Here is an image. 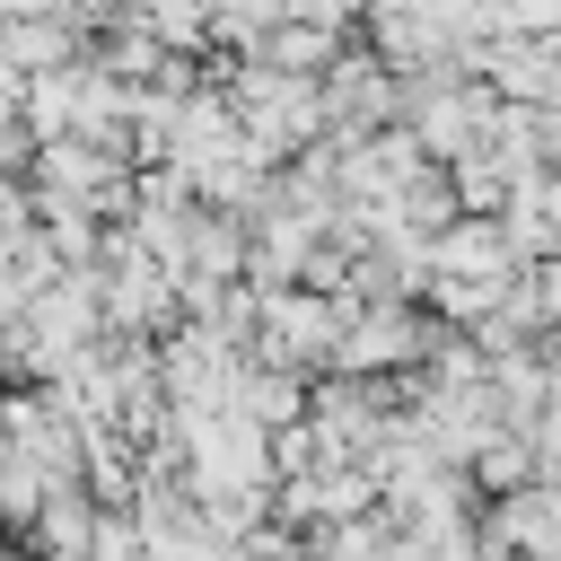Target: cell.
Wrapping results in <instances>:
<instances>
[{
	"label": "cell",
	"instance_id": "6da1fadb",
	"mask_svg": "<svg viewBox=\"0 0 561 561\" xmlns=\"http://www.w3.org/2000/svg\"><path fill=\"white\" fill-rule=\"evenodd\" d=\"M342 324H351V307H342V298H316V289H272V298H263V333H254V368L298 377V386H307V368H333Z\"/></svg>",
	"mask_w": 561,
	"mask_h": 561
},
{
	"label": "cell",
	"instance_id": "7a4b0ae2",
	"mask_svg": "<svg viewBox=\"0 0 561 561\" xmlns=\"http://www.w3.org/2000/svg\"><path fill=\"white\" fill-rule=\"evenodd\" d=\"M44 508H53V482H44L35 465H9V473H0V535H35Z\"/></svg>",
	"mask_w": 561,
	"mask_h": 561
}]
</instances>
